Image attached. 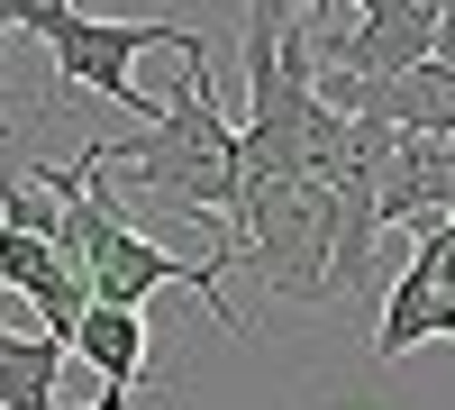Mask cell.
I'll return each mask as SVG.
<instances>
[{
    "mask_svg": "<svg viewBox=\"0 0 455 410\" xmlns=\"http://www.w3.org/2000/svg\"><path fill=\"white\" fill-rule=\"evenodd\" d=\"M410 347H437V283H428L419 255H410V265L392 274V292H383V319H373V365H401Z\"/></svg>",
    "mask_w": 455,
    "mask_h": 410,
    "instance_id": "obj_6",
    "label": "cell"
},
{
    "mask_svg": "<svg viewBox=\"0 0 455 410\" xmlns=\"http://www.w3.org/2000/svg\"><path fill=\"white\" fill-rule=\"evenodd\" d=\"M19 19H28V0H0V36H10V28H19Z\"/></svg>",
    "mask_w": 455,
    "mask_h": 410,
    "instance_id": "obj_11",
    "label": "cell"
},
{
    "mask_svg": "<svg viewBox=\"0 0 455 410\" xmlns=\"http://www.w3.org/2000/svg\"><path fill=\"white\" fill-rule=\"evenodd\" d=\"M0 137H10V119H0Z\"/></svg>",
    "mask_w": 455,
    "mask_h": 410,
    "instance_id": "obj_12",
    "label": "cell"
},
{
    "mask_svg": "<svg viewBox=\"0 0 455 410\" xmlns=\"http://www.w3.org/2000/svg\"><path fill=\"white\" fill-rule=\"evenodd\" d=\"M383 229H428L455 219V137H401L383 165Z\"/></svg>",
    "mask_w": 455,
    "mask_h": 410,
    "instance_id": "obj_4",
    "label": "cell"
},
{
    "mask_svg": "<svg viewBox=\"0 0 455 410\" xmlns=\"http://www.w3.org/2000/svg\"><path fill=\"white\" fill-rule=\"evenodd\" d=\"M73 356H92L100 365V383L109 392H156L173 401V383H156V328H146V310H119V301H92L83 328H73Z\"/></svg>",
    "mask_w": 455,
    "mask_h": 410,
    "instance_id": "obj_5",
    "label": "cell"
},
{
    "mask_svg": "<svg viewBox=\"0 0 455 410\" xmlns=\"http://www.w3.org/2000/svg\"><path fill=\"white\" fill-rule=\"evenodd\" d=\"M410 255H419L428 283H437V347H455V219H428V229H410Z\"/></svg>",
    "mask_w": 455,
    "mask_h": 410,
    "instance_id": "obj_8",
    "label": "cell"
},
{
    "mask_svg": "<svg viewBox=\"0 0 455 410\" xmlns=\"http://www.w3.org/2000/svg\"><path fill=\"white\" fill-rule=\"evenodd\" d=\"M100 173H128L146 210H173V219H219L237 210V182H246V146H237V119L219 109L210 92V46L182 55L173 73V100L156 128H128V137H92Z\"/></svg>",
    "mask_w": 455,
    "mask_h": 410,
    "instance_id": "obj_1",
    "label": "cell"
},
{
    "mask_svg": "<svg viewBox=\"0 0 455 410\" xmlns=\"http://www.w3.org/2000/svg\"><path fill=\"white\" fill-rule=\"evenodd\" d=\"M228 246L237 265H255V283L291 310H328L337 301V201L310 173H246L237 210H228Z\"/></svg>",
    "mask_w": 455,
    "mask_h": 410,
    "instance_id": "obj_2",
    "label": "cell"
},
{
    "mask_svg": "<svg viewBox=\"0 0 455 410\" xmlns=\"http://www.w3.org/2000/svg\"><path fill=\"white\" fill-rule=\"evenodd\" d=\"M300 410H401L383 383H364V374H337V383H310L300 392Z\"/></svg>",
    "mask_w": 455,
    "mask_h": 410,
    "instance_id": "obj_9",
    "label": "cell"
},
{
    "mask_svg": "<svg viewBox=\"0 0 455 410\" xmlns=\"http://www.w3.org/2000/svg\"><path fill=\"white\" fill-rule=\"evenodd\" d=\"M19 28L46 36L55 83L119 100L137 128H156V119H164V100H146V92L128 83V64H137L146 46H164V55H192V46H201V36H192V28H173V19H92L83 0H28V19H19Z\"/></svg>",
    "mask_w": 455,
    "mask_h": 410,
    "instance_id": "obj_3",
    "label": "cell"
},
{
    "mask_svg": "<svg viewBox=\"0 0 455 410\" xmlns=\"http://www.w3.org/2000/svg\"><path fill=\"white\" fill-rule=\"evenodd\" d=\"M64 356L55 338H10L0 328V410H64Z\"/></svg>",
    "mask_w": 455,
    "mask_h": 410,
    "instance_id": "obj_7",
    "label": "cell"
},
{
    "mask_svg": "<svg viewBox=\"0 0 455 410\" xmlns=\"http://www.w3.org/2000/svg\"><path fill=\"white\" fill-rule=\"evenodd\" d=\"M437 55L455 64V0H446V10H437Z\"/></svg>",
    "mask_w": 455,
    "mask_h": 410,
    "instance_id": "obj_10",
    "label": "cell"
}]
</instances>
